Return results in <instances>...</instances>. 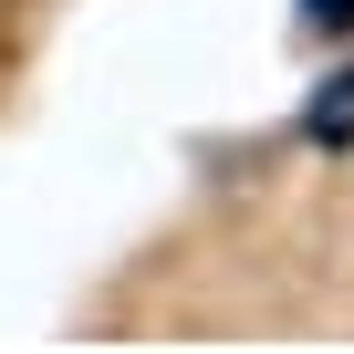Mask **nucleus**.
<instances>
[{
    "label": "nucleus",
    "instance_id": "nucleus-1",
    "mask_svg": "<svg viewBox=\"0 0 354 354\" xmlns=\"http://www.w3.org/2000/svg\"><path fill=\"white\" fill-rule=\"evenodd\" d=\"M302 136H313V146H354V63H344V73H333L323 94H313V115H302Z\"/></svg>",
    "mask_w": 354,
    "mask_h": 354
}]
</instances>
